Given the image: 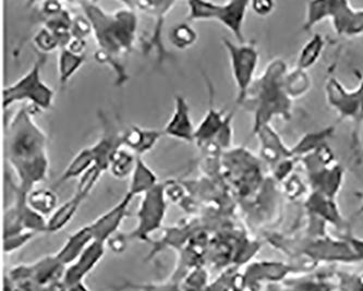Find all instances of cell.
I'll use <instances>...</instances> for the list:
<instances>
[{
    "instance_id": "1",
    "label": "cell",
    "mask_w": 363,
    "mask_h": 291,
    "mask_svg": "<svg viewBox=\"0 0 363 291\" xmlns=\"http://www.w3.org/2000/svg\"><path fill=\"white\" fill-rule=\"evenodd\" d=\"M6 139L8 161L19 180L17 188L28 194L48 177V137L36 125L28 107H21L8 126Z\"/></svg>"
},
{
    "instance_id": "2",
    "label": "cell",
    "mask_w": 363,
    "mask_h": 291,
    "mask_svg": "<svg viewBox=\"0 0 363 291\" xmlns=\"http://www.w3.org/2000/svg\"><path fill=\"white\" fill-rule=\"evenodd\" d=\"M80 5L92 24L99 46L95 58L101 64H111L121 84L128 80L123 62L133 50L137 36L138 18L135 9L125 4L128 8L107 13L94 3Z\"/></svg>"
},
{
    "instance_id": "3",
    "label": "cell",
    "mask_w": 363,
    "mask_h": 291,
    "mask_svg": "<svg viewBox=\"0 0 363 291\" xmlns=\"http://www.w3.org/2000/svg\"><path fill=\"white\" fill-rule=\"evenodd\" d=\"M284 74L285 66L281 62H274L257 82L255 132L267 126L274 115H289V95L286 92Z\"/></svg>"
},
{
    "instance_id": "4",
    "label": "cell",
    "mask_w": 363,
    "mask_h": 291,
    "mask_svg": "<svg viewBox=\"0 0 363 291\" xmlns=\"http://www.w3.org/2000/svg\"><path fill=\"white\" fill-rule=\"evenodd\" d=\"M45 57H40L26 74L4 90L5 108L14 103L30 102L40 110H48L54 103L55 92L42 79V67Z\"/></svg>"
},
{
    "instance_id": "5",
    "label": "cell",
    "mask_w": 363,
    "mask_h": 291,
    "mask_svg": "<svg viewBox=\"0 0 363 291\" xmlns=\"http://www.w3.org/2000/svg\"><path fill=\"white\" fill-rule=\"evenodd\" d=\"M188 21L201 20H217L228 29L239 43H245L243 38V23L245 15L250 6L249 1L235 0L225 4L211 3V1H188Z\"/></svg>"
},
{
    "instance_id": "6",
    "label": "cell",
    "mask_w": 363,
    "mask_h": 291,
    "mask_svg": "<svg viewBox=\"0 0 363 291\" xmlns=\"http://www.w3.org/2000/svg\"><path fill=\"white\" fill-rule=\"evenodd\" d=\"M230 62L231 72L237 88V103L241 104L247 100L252 86L253 79L259 64V52L255 44L233 43L224 38L223 40Z\"/></svg>"
},
{
    "instance_id": "7",
    "label": "cell",
    "mask_w": 363,
    "mask_h": 291,
    "mask_svg": "<svg viewBox=\"0 0 363 291\" xmlns=\"http://www.w3.org/2000/svg\"><path fill=\"white\" fill-rule=\"evenodd\" d=\"M165 192V186L158 183L155 188L143 194L138 212L139 223L133 237L147 239L151 232L161 227L167 209Z\"/></svg>"
},
{
    "instance_id": "8",
    "label": "cell",
    "mask_w": 363,
    "mask_h": 291,
    "mask_svg": "<svg viewBox=\"0 0 363 291\" xmlns=\"http://www.w3.org/2000/svg\"><path fill=\"white\" fill-rule=\"evenodd\" d=\"M99 178H101V173L96 169H91L80 178L74 197L60 205L50 216L48 222V232H58L70 223V220L76 215L81 204L86 200L94 189Z\"/></svg>"
},
{
    "instance_id": "9",
    "label": "cell",
    "mask_w": 363,
    "mask_h": 291,
    "mask_svg": "<svg viewBox=\"0 0 363 291\" xmlns=\"http://www.w3.org/2000/svg\"><path fill=\"white\" fill-rule=\"evenodd\" d=\"M326 95L330 106L334 107L342 117L354 121L362 120V108L357 91L350 92L336 79H330L326 86Z\"/></svg>"
},
{
    "instance_id": "10",
    "label": "cell",
    "mask_w": 363,
    "mask_h": 291,
    "mask_svg": "<svg viewBox=\"0 0 363 291\" xmlns=\"http://www.w3.org/2000/svg\"><path fill=\"white\" fill-rule=\"evenodd\" d=\"M196 129L188 102L182 95H176L174 113L166 123L164 135L190 143L196 141Z\"/></svg>"
},
{
    "instance_id": "11",
    "label": "cell",
    "mask_w": 363,
    "mask_h": 291,
    "mask_svg": "<svg viewBox=\"0 0 363 291\" xmlns=\"http://www.w3.org/2000/svg\"><path fill=\"white\" fill-rule=\"evenodd\" d=\"M133 199V195L125 193V197L118 204H116L108 212L103 214L101 217L95 220L94 223L91 224L94 240L105 242L116 230L118 229L127 216L128 209Z\"/></svg>"
},
{
    "instance_id": "12",
    "label": "cell",
    "mask_w": 363,
    "mask_h": 291,
    "mask_svg": "<svg viewBox=\"0 0 363 291\" xmlns=\"http://www.w3.org/2000/svg\"><path fill=\"white\" fill-rule=\"evenodd\" d=\"M330 20L338 35H363V10H354L348 1L336 0Z\"/></svg>"
},
{
    "instance_id": "13",
    "label": "cell",
    "mask_w": 363,
    "mask_h": 291,
    "mask_svg": "<svg viewBox=\"0 0 363 291\" xmlns=\"http://www.w3.org/2000/svg\"><path fill=\"white\" fill-rule=\"evenodd\" d=\"M123 132H119L113 127L105 128L101 139L91 147L95 159V166L101 171L109 169L113 154L123 147Z\"/></svg>"
},
{
    "instance_id": "14",
    "label": "cell",
    "mask_w": 363,
    "mask_h": 291,
    "mask_svg": "<svg viewBox=\"0 0 363 291\" xmlns=\"http://www.w3.org/2000/svg\"><path fill=\"white\" fill-rule=\"evenodd\" d=\"M164 132L153 129H143L133 126L123 132V142L125 149L141 156L154 149Z\"/></svg>"
},
{
    "instance_id": "15",
    "label": "cell",
    "mask_w": 363,
    "mask_h": 291,
    "mask_svg": "<svg viewBox=\"0 0 363 291\" xmlns=\"http://www.w3.org/2000/svg\"><path fill=\"white\" fill-rule=\"evenodd\" d=\"M104 254V242L94 241L85 249L74 266H71L66 276V282L68 285H74L80 282L89 270H92L96 263L101 260Z\"/></svg>"
},
{
    "instance_id": "16",
    "label": "cell",
    "mask_w": 363,
    "mask_h": 291,
    "mask_svg": "<svg viewBox=\"0 0 363 291\" xmlns=\"http://www.w3.org/2000/svg\"><path fill=\"white\" fill-rule=\"evenodd\" d=\"M93 241H94V236H93L91 226L81 228L76 234H71L67 240L60 253L57 254V261L60 264H68L72 261L78 260L85 249L88 248Z\"/></svg>"
},
{
    "instance_id": "17",
    "label": "cell",
    "mask_w": 363,
    "mask_h": 291,
    "mask_svg": "<svg viewBox=\"0 0 363 291\" xmlns=\"http://www.w3.org/2000/svg\"><path fill=\"white\" fill-rule=\"evenodd\" d=\"M130 178L131 180H130V187L127 193L133 195V198L141 194L143 195L158 185L157 176L150 169L141 156H138L135 171Z\"/></svg>"
},
{
    "instance_id": "18",
    "label": "cell",
    "mask_w": 363,
    "mask_h": 291,
    "mask_svg": "<svg viewBox=\"0 0 363 291\" xmlns=\"http://www.w3.org/2000/svg\"><path fill=\"white\" fill-rule=\"evenodd\" d=\"M93 166H95V159L91 147L81 149L74 159L69 163L68 167L60 176V179L57 180L55 187H60L71 179H76V178L80 179L86 171L92 169Z\"/></svg>"
},
{
    "instance_id": "19",
    "label": "cell",
    "mask_w": 363,
    "mask_h": 291,
    "mask_svg": "<svg viewBox=\"0 0 363 291\" xmlns=\"http://www.w3.org/2000/svg\"><path fill=\"white\" fill-rule=\"evenodd\" d=\"M228 122L224 116V112L217 110L211 106L206 116L204 117L198 128L196 129V141L206 142L218 135L224 129L225 123Z\"/></svg>"
},
{
    "instance_id": "20",
    "label": "cell",
    "mask_w": 363,
    "mask_h": 291,
    "mask_svg": "<svg viewBox=\"0 0 363 291\" xmlns=\"http://www.w3.org/2000/svg\"><path fill=\"white\" fill-rule=\"evenodd\" d=\"M26 200L28 205L43 217L52 215L58 203V198L55 192L48 189H33L26 194Z\"/></svg>"
},
{
    "instance_id": "21",
    "label": "cell",
    "mask_w": 363,
    "mask_h": 291,
    "mask_svg": "<svg viewBox=\"0 0 363 291\" xmlns=\"http://www.w3.org/2000/svg\"><path fill=\"white\" fill-rule=\"evenodd\" d=\"M84 62V55L74 54L67 47L60 48V56H58V74H60L62 86H66Z\"/></svg>"
},
{
    "instance_id": "22",
    "label": "cell",
    "mask_w": 363,
    "mask_h": 291,
    "mask_svg": "<svg viewBox=\"0 0 363 291\" xmlns=\"http://www.w3.org/2000/svg\"><path fill=\"white\" fill-rule=\"evenodd\" d=\"M138 156L125 147H121L116 152L109 164V171L111 175L117 179H125L131 177L135 171Z\"/></svg>"
},
{
    "instance_id": "23",
    "label": "cell",
    "mask_w": 363,
    "mask_h": 291,
    "mask_svg": "<svg viewBox=\"0 0 363 291\" xmlns=\"http://www.w3.org/2000/svg\"><path fill=\"white\" fill-rule=\"evenodd\" d=\"M324 45H325V42H324L323 36L321 34H315L312 36L311 40H308L306 45L300 50L297 60V69L301 72H306L307 69L311 68L313 64H315L323 52Z\"/></svg>"
},
{
    "instance_id": "24",
    "label": "cell",
    "mask_w": 363,
    "mask_h": 291,
    "mask_svg": "<svg viewBox=\"0 0 363 291\" xmlns=\"http://www.w3.org/2000/svg\"><path fill=\"white\" fill-rule=\"evenodd\" d=\"M335 0L326 1H311L307 5V16L303 23L304 31H310L312 28L325 19H330L334 10Z\"/></svg>"
},
{
    "instance_id": "25",
    "label": "cell",
    "mask_w": 363,
    "mask_h": 291,
    "mask_svg": "<svg viewBox=\"0 0 363 291\" xmlns=\"http://www.w3.org/2000/svg\"><path fill=\"white\" fill-rule=\"evenodd\" d=\"M169 40L178 50H186L196 43L198 34L188 23H180L170 30Z\"/></svg>"
},
{
    "instance_id": "26",
    "label": "cell",
    "mask_w": 363,
    "mask_h": 291,
    "mask_svg": "<svg viewBox=\"0 0 363 291\" xmlns=\"http://www.w3.org/2000/svg\"><path fill=\"white\" fill-rule=\"evenodd\" d=\"M33 43L43 54L54 52L55 50L60 47L58 38L45 26H43L42 29L35 34L33 38Z\"/></svg>"
},
{
    "instance_id": "27",
    "label": "cell",
    "mask_w": 363,
    "mask_h": 291,
    "mask_svg": "<svg viewBox=\"0 0 363 291\" xmlns=\"http://www.w3.org/2000/svg\"><path fill=\"white\" fill-rule=\"evenodd\" d=\"M332 128H328L326 130L321 131V132L308 135L307 137H303V140L300 141L299 144L295 147V149L291 151V154L293 153L301 154V153H306V152L309 151L310 149H313L315 145L320 144L326 137H328L332 133Z\"/></svg>"
},
{
    "instance_id": "28",
    "label": "cell",
    "mask_w": 363,
    "mask_h": 291,
    "mask_svg": "<svg viewBox=\"0 0 363 291\" xmlns=\"http://www.w3.org/2000/svg\"><path fill=\"white\" fill-rule=\"evenodd\" d=\"M90 34H93V28L90 20L86 17H81V16L74 18L72 28H71V36H72V38L85 40V38L90 35Z\"/></svg>"
},
{
    "instance_id": "29",
    "label": "cell",
    "mask_w": 363,
    "mask_h": 291,
    "mask_svg": "<svg viewBox=\"0 0 363 291\" xmlns=\"http://www.w3.org/2000/svg\"><path fill=\"white\" fill-rule=\"evenodd\" d=\"M34 236V232H26V234H17L10 237H6V250H13L23 246L28 240L31 239Z\"/></svg>"
},
{
    "instance_id": "30",
    "label": "cell",
    "mask_w": 363,
    "mask_h": 291,
    "mask_svg": "<svg viewBox=\"0 0 363 291\" xmlns=\"http://www.w3.org/2000/svg\"><path fill=\"white\" fill-rule=\"evenodd\" d=\"M250 6L253 11L259 17H267L271 15L275 8V4L272 1H253L250 3Z\"/></svg>"
},
{
    "instance_id": "31",
    "label": "cell",
    "mask_w": 363,
    "mask_h": 291,
    "mask_svg": "<svg viewBox=\"0 0 363 291\" xmlns=\"http://www.w3.org/2000/svg\"><path fill=\"white\" fill-rule=\"evenodd\" d=\"M69 50L74 52V54L84 55L85 48H86V42L85 40H79V38H72L70 43L67 46Z\"/></svg>"
}]
</instances>
